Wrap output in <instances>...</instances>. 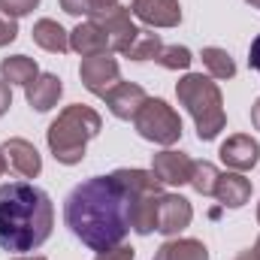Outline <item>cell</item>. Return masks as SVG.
Returning a JSON list of instances; mask_svg holds the SVG:
<instances>
[{
	"mask_svg": "<svg viewBox=\"0 0 260 260\" xmlns=\"http://www.w3.org/2000/svg\"><path fill=\"white\" fill-rule=\"evenodd\" d=\"M154 260H209V251L200 239H170L157 248Z\"/></svg>",
	"mask_w": 260,
	"mask_h": 260,
	"instance_id": "20",
	"label": "cell"
},
{
	"mask_svg": "<svg viewBox=\"0 0 260 260\" xmlns=\"http://www.w3.org/2000/svg\"><path fill=\"white\" fill-rule=\"evenodd\" d=\"M212 197H218V203L227 209H242L251 200V182L242 173H218Z\"/></svg>",
	"mask_w": 260,
	"mask_h": 260,
	"instance_id": "16",
	"label": "cell"
},
{
	"mask_svg": "<svg viewBox=\"0 0 260 260\" xmlns=\"http://www.w3.org/2000/svg\"><path fill=\"white\" fill-rule=\"evenodd\" d=\"M176 97L179 103L191 112L197 124V136L203 142L215 139L224 124H227V115H224V97H221V88L203 76V73H188L185 79H179L176 85Z\"/></svg>",
	"mask_w": 260,
	"mask_h": 260,
	"instance_id": "4",
	"label": "cell"
},
{
	"mask_svg": "<svg viewBox=\"0 0 260 260\" xmlns=\"http://www.w3.org/2000/svg\"><path fill=\"white\" fill-rule=\"evenodd\" d=\"M160 194H142L136 197L133 203V212H130V227L139 233V236H148L151 230H157V206H160Z\"/></svg>",
	"mask_w": 260,
	"mask_h": 260,
	"instance_id": "18",
	"label": "cell"
},
{
	"mask_svg": "<svg viewBox=\"0 0 260 260\" xmlns=\"http://www.w3.org/2000/svg\"><path fill=\"white\" fill-rule=\"evenodd\" d=\"M191 52L185 46H164L160 55H157V64L167 67V70H188L191 67Z\"/></svg>",
	"mask_w": 260,
	"mask_h": 260,
	"instance_id": "24",
	"label": "cell"
},
{
	"mask_svg": "<svg viewBox=\"0 0 260 260\" xmlns=\"http://www.w3.org/2000/svg\"><path fill=\"white\" fill-rule=\"evenodd\" d=\"M151 173L160 185H188L191 182V173H194V160L185 154V151H157L151 157Z\"/></svg>",
	"mask_w": 260,
	"mask_h": 260,
	"instance_id": "8",
	"label": "cell"
},
{
	"mask_svg": "<svg viewBox=\"0 0 260 260\" xmlns=\"http://www.w3.org/2000/svg\"><path fill=\"white\" fill-rule=\"evenodd\" d=\"M248 67L260 73V37L254 40V43H251V52H248Z\"/></svg>",
	"mask_w": 260,
	"mask_h": 260,
	"instance_id": "30",
	"label": "cell"
},
{
	"mask_svg": "<svg viewBox=\"0 0 260 260\" xmlns=\"http://www.w3.org/2000/svg\"><path fill=\"white\" fill-rule=\"evenodd\" d=\"M6 167H9V164H6V154H3V148H0V176L6 173Z\"/></svg>",
	"mask_w": 260,
	"mask_h": 260,
	"instance_id": "34",
	"label": "cell"
},
{
	"mask_svg": "<svg viewBox=\"0 0 260 260\" xmlns=\"http://www.w3.org/2000/svg\"><path fill=\"white\" fill-rule=\"evenodd\" d=\"M9 106H12V91H9V85L0 79V118L9 112Z\"/></svg>",
	"mask_w": 260,
	"mask_h": 260,
	"instance_id": "29",
	"label": "cell"
},
{
	"mask_svg": "<svg viewBox=\"0 0 260 260\" xmlns=\"http://www.w3.org/2000/svg\"><path fill=\"white\" fill-rule=\"evenodd\" d=\"M130 12L148 27H176L182 21L179 0H133Z\"/></svg>",
	"mask_w": 260,
	"mask_h": 260,
	"instance_id": "11",
	"label": "cell"
},
{
	"mask_svg": "<svg viewBox=\"0 0 260 260\" xmlns=\"http://www.w3.org/2000/svg\"><path fill=\"white\" fill-rule=\"evenodd\" d=\"M194 218V209L191 203L182 194H164L160 197V206H157V233L164 236H179Z\"/></svg>",
	"mask_w": 260,
	"mask_h": 260,
	"instance_id": "9",
	"label": "cell"
},
{
	"mask_svg": "<svg viewBox=\"0 0 260 260\" xmlns=\"http://www.w3.org/2000/svg\"><path fill=\"white\" fill-rule=\"evenodd\" d=\"M70 49H73L76 55H82V58H94V55H112L106 30H103V27H100L94 18H88V21H79V24L70 30Z\"/></svg>",
	"mask_w": 260,
	"mask_h": 260,
	"instance_id": "10",
	"label": "cell"
},
{
	"mask_svg": "<svg viewBox=\"0 0 260 260\" xmlns=\"http://www.w3.org/2000/svg\"><path fill=\"white\" fill-rule=\"evenodd\" d=\"M245 3H251V6H254V9H260V0H245Z\"/></svg>",
	"mask_w": 260,
	"mask_h": 260,
	"instance_id": "36",
	"label": "cell"
},
{
	"mask_svg": "<svg viewBox=\"0 0 260 260\" xmlns=\"http://www.w3.org/2000/svg\"><path fill=\"white\" fill-rule=\"evenodd\" d=\"M103 100H106V106H109V112H112L115 118L133 121L136 112L142 109V103L148 100V94H145L139 85H133V82H118V85H112V88L103 94Z\"/></svg>",
	"mask_w": 260,
	"mask_h": 260,
	"instance_id": "12",
	"label": "cell"
},
{
	"mask_svg": "<svg viewBox=\"0 0 260 260\" xmlns=\"http://www.w3.org/2000/svg\"><path fill=\"white\" fill-rule=\"evenodd\" d=\"M218 154H221V160H224L230 170L245 173V170H251L260 160V145H257V139H251L248 133H236V136H230V139L221 145Z\"/></svg>",
	"mask_w": 260,
	"mask_h": 260,
	"instance_id": "14",
	"label": "cell"
},
{
	"mask_svg": "<svg viewBox=\"0 0 260 260\" xmlns=\"http://www.w3.org/2000/svg\"><path fill=\"white\" fill-rule=\"evenodd\" d=\"M37 6H40V0H0V12H3V15H9V18L30 15Z\"/></svg>",
	"mask_w": 260,
	"mask_h": 260,
	"instance_id": "25",
	"label": "cell"
},
{
	"mask_svg": "<svg viewBox=\"0 0 260 260\" xmlns=\"http://www.w3.org/2000/svg\"><path fill=\"white\" fill-rule=\"evenodd\" d=\"M160 49H164V43H160V37H157V34L139 30L136 43H133L127 52H124V58H130V61H157Z\"/></svg>",
	"mask_w": 260,
	"mask_h": 260,
	"instance_id": "22",
	"label": "cell"
},
{
	"mask_svg": "<svg viewBox=\"0 0 260 260\" xmlns=\"http://www.w3.org/2000/svg\"><path fill=\"white\" fill-rule=\"evenodd\" d=\"M251 124L260 130V97L254 100V106H251Z\"/></svg>",
	"mask_w": 260,
	"mask_h": 260,
	"instance_id": "31",
	"label": "cell"
},
{
	"mask_svg": "<svg viewBox=\"0 0 260 260\" xmlns=\"http://www.w3.org/2000/svg\"><path fill=\"white\" fill-rule=\"evenodd\" d=\"M61 94H64V85H61V79L55 73H40L24 88V97H27L30 109H37V112H49L52 106H58Z\"/></svg>",
	"mask_w": 260,
	"mask_h": 260,
	"instance_id": "15",
	"label": "cell"
},
{
	"mask_svg": "<svg viewBox=\"0 0 260 260\" xmlns=\"http://www.w3.org/2000/svg\"><path fill=\"white\" fill-rule=\"evenodd\" d=\"M200 58H203V67L209 70L212 79H233V76H236L233 58H230L224 49H218V46H206Z\"/></svg>",
	"mask_w": 260,
	"mask_h": 260,
	"instance_id": "21",
	"label": "cell"
},
{
	"mask_svg": "<svg viewBox=\"0 0 260 260\" xmlns=\"http://www.w3.org/2000/svg\"><path fill=\"white\" fill-rule=\"evenodd\" d=\"M15 260H46V257H15Z\"/></svg>",
	"mask_w": 260,
	"mask_h": 260,
	"instance_id": "37",
	"label": "cell"
},
{
	"mask_svg": "<svg viewBox=\"0 0 260 260\" xmlns=\"http://www.w3.org/2000/svg\"><path fill=\"white\" fill-rule=\"evenodd\" d=\"M15 37H18V24H15V18H9V15L0 12V49L9 46Z\"/></svg>",
	"mask_w": 260,
	"mask_h": 260,
	"instance_id": "27",
	"label": "cell"
},
{
	"mask_svg": "<svg viewBox=\"0 0 260 260\" xmlns=\"http://www.w3.org/2000/svg\"><path fill=\"white\" fill-rule=\"evenodd\" d=\"M257 221H260V203H257Z\"/></svg>",
	"mask_w": 260,
	"mask_h": 260,
	"instance_id": "38",
	"label": "cell"
},
{
	"mask_svg": "<svg viewBox=\"0 0 260 260\" xmlns=\"http://www.w3.org/2000/svg\"><path fill=\"white\" fill-rule=\"evenodd\" d=\"M55 227L52 197L37 185H0V248L12 254L37 251Z\"/></svg>",
	"mask_w": 260,
	"mask_h": 260,
	"instance_id": "2",
	"label": "cell"
},
{
	"mask_svg": "<svg viewBox=\"0 0 260 260\" xmlns=\"http://www.w3.org/2000/svg\"><path fill=\"white\" fill-rule=\"evenodd\" d=\"M254 254L260 257V236H257V242H254Z\"/></svg>",
	"mask_w": 260,
	"mask_h": 260,
	"instance_id": "35",
	"label": "cell"
},
{
	"mask_svg": "<svg viewBox=\"0 0 260 260\" xmlns=\"http://www.w3.org/2000/svg\"><path fill=\"white\" fill-rule=\"evenodd\" d=\"M133 124H136V133L142 139H148L154 145H173L182 136V118H179V112L167 100H157V97H148L142 103V109L136 112Z\"/></svg>",
	"mask_w": 260,
	"mask_h": 260,
	"instance_id": "5",
	"label": "cell"
},
{
	"mask_svg": "<svg viewBox=\"0 0 260 260\" xmlns=\"http://www.w3.org/2000/svg\"><path fill=\"white\" fill-rule=\"evenodd\" d=\"M30 34H34V43L40 49H46V52H55V55L70 52V34H67L55 18H40Z\"/></svg>",
	"mask_w": 260,
	"mask_h": 260,
	"instance_id": "17",
	"label": "cell"
},
{
	"mask_svg": "<svg viewBox=\"0 0 260 260\" xmlns=\"http://www.w3.org/2000/svg\"><path fill=\"white\" fill-rule=\"evenodd\" d=\"M61 9L67 15H94L97 12V0H61Z\"/></svg>",
	"mask_w": 260,
	"mask_h": 260,
	"instance_id": "26",
	"label": "cell"
},
{
	"mask_svg": "<svg viewBox=\"0 0 260 260\" xmlns=\"http://www.w3.org/2000/svg\"><path fill=\"white\" fill-rule=\"evenodd\" d=\"M91 18L106 30L112 52H121L124 55L130 46L136 43V37H139V27L133 24V12H130L127 6H121V3L118 6H109V9H100Z\"/></svg>",
	"mask_w": 260,
	"mask_h": 260,
	"instance_id": "6",
	"label": "cell"
},
{
	"mask_svg": "<svg viewBox=\"0 0 260 260\" xmlns=\"http://www.w3.org/2000/svg\"><path fill=\"white\" fill-rule=\"evenodd\" d=\"M133 203L136 197L115 179V173L94 176L70 191L64 203V221L82 245L103 254L121 245L133 230L130 227Z\"/></svg>",
	"mask_w": 260,
	"mask_h": 260,
	"instance_id": "1",
	"label": "cell"
},
{
	"mask_svg": "<svg viewBox=\"0 0 260 260\" xmlns=\"http://www.w3.org/2000/svg\"><path fill=\"white\" fill-rule=\"evenodd\" d=\"M3 154H6V164L24 179H37L43 173V157L34 148V142H27V139H18V136L6 139L3 142Z\"/></svg>",
	"mask_w": 260,
	"mask_h": 260,
	"instance_id": "13",
	"label": "cell"
},
{
	"mask_svg": "<svg viewBox=\"0 0 260 260\" xmlns=\"http://www.w3.org/2000/svg\"><path fill=\"white\" fill-rule=\"evenodd\" d=\"M79 76H82V85L103 97L112 85H118V61L112 55H94V58H82V67H79Z\"/></svg>",
	"mask_w": 260,
	"mask_h": 260,
	"instance_id": "7",
	"label": "cell"
},
{
	"mask_svg": "<svg viewBox=\"0 0 260 260\" xmlns=\"http://www.w3.org/2000/svg\"><path fill=\"white\" fill-rule=\"evenodd\" d=\"M103 127V118L91 109V106H82V103H73L67 106L64 112L49 124V148L55 154L58 164L73 167L85 157V145L100 133Z\"/></svg>",
	"mask_w": 260,
	"mask_h": 260,
	"instance_id": "3",
	"label": "cell"
},
{
	"mask_svg": "<svg viewBox=\"0 0 260 260\" xmlns=\"http://www.w3.org/2000/svg\"><path fill=\"white\" fill-rule=\"evenodd\" d=\"M37 76H40V67H37L34 58H27V55H12V58H3V61H0V79H3L6 85H21V88H27Z\"/></svg>",
	"mask_w": 260,
	"mask_h": 260,
	"instance_id": "19",
	"label": "cell"
},
{
	"mask_svg": "<svg viewBox=\"0 0 260 260\" xmlns=\"http://www.w3.org/2000/svg\"><path fill=\"white\" fill-rule=\"evenodd\" d=\"M136 254H133V248L130 245H115V248H109V251H103V254H97V260H133Z\"/></svg>",
	"mask_w": 260,
	"mask_h": 260,
	"instance_id": "28",
	"label": "cell"
},
{
	"mask_svg": "<svg viewBox=\"0 0 260 260\" xmlns=\"http://www.w3.org/2000/svg\"><path fill=\"white\" fill-rule=\"evenodd\" d=\"M236 260H260V257L254 254V251H242V254H239Z\"/></svg>",
	"mask_w": 260,
	"mask_h": 260,
	"instance_id": "33",
	"label": "cell"
},
{
	"mask_svg": "<svg viewBox=\"0 0 260 260\" xmlns=\"http://www.w3.org/2000/svg\"><path fill=\"white\" fill-rule=\"evenodd\" d=\"M215 182H218V170H215V164H209V160H194V173H191V188H194L197 194L203 197H212L215 194Z\"/></svg>",
	"mask_w": 260,
	"mask_h": 260,
	"instance_id": "23",
	"label": "cell"
},
{
	"mask_svg": "<svg viewBox=\"0 0 260 260\" xmlns=\"http://www.w3.org/2000/svg\"><path fill=\"white\" fill-rule=\"evenodd\" d=\"M109 6H118V0H97V12L100 9H109Z\"/></svg>",
	"mask_w": 260,
	"mask_h": 260,
	"instance_id": "32",
	"label": "cell"
}]
</instances>
